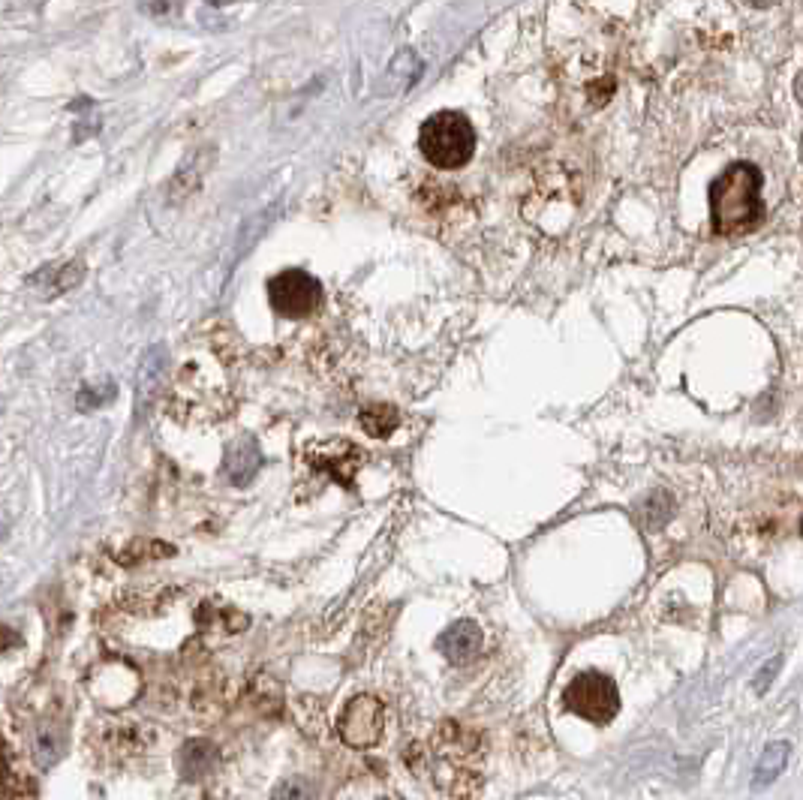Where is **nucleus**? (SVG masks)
Listing matches in <instances>:
<instances>
[{"label": "nucleus", "mask_w": 803, "mask_h": 800, "mask_svg": "<svg viewBox=\"0 0 803 800\" xmlns=\"http://www.w3.org/2000/svg\"><path fill=\"white\" fill-rule=\"evenodd\" d=\"M761 172L752 163L728 166L710 184V220L713 232L722 238H740L761 226L764 220V199H761Z\"/></svg>", "instance_id": "obj_1"}, {"label": "nucleus", "mask_w": 803, "mask_h": 800, "mask_svg": "<svg viewBox=\"0 0 803 800\" xmlns=\"http://www.w3.org/2000/svg\"><path fill=\"white\" fill-rule=\"evenodd\" d=\"M434 749L440 755L437 782L452 797H470L479 788V767L485 764L482 734L458 722H443L434 737Z\"/></svg>", "instance_id": "obj_2"}, {"label": "nucleus", "mask_w": 803, "mask_h": 800, "mask_svg": "<svg viewBox=\"0 0 803 800\" xmlns=\"http://www.w3.org/2000/svg\"><path fill=\"white\" fill-rule=\"evenodd\" d=\"M419 148L422 157L443 172H455L464 169L473 154H476V130L470 124V118H464L461 112H437L431 115L422 130H419Z\"/></svg>", "instance_id": "obj_3"}, {"label": "nucleus", "mask_w": 803, "mask_h": 800, "mask_svg": "<svg viewBox=\"0 0 803 800\" xmlns=\"http://www.w3.org/2000/svg\"><path fill=\"white\" fill-rule=\"evenodd\" d=\"M229 391L220 382L217 370L205 367V361H187L172 385V410L181 419H220L229 410Z\"/></svg>", "instance_id": "obj_4"}, {"label": "nucleus", "mask_w": 803, "mask_h": 800, "mask_svg": "<svg viewBox=\"0 0 803 800\" xmlns=\"http://www.w3.org/2000/svg\"><path fill=\"white\" fill-rule=\"evenodd\" d=\"M563 704L572 713H578L581 719L596 722V725H605L620 710V692H617V683L608 674H602V671H584V674H578L566 686Z\"/></svg>", "instance_id": "obj_5"}, {"label": "nucleus", "mask_w": 803, "mask_h": 800, "mask_svg": "<svg viewBox=\"0 0 803 800\" xmlns=\"http://www.w3.org/2000/svg\"><path fill=\"white\" fill-rule=\"evenodd\" d=\"M268 304L283 319H307L322 307V286L313 274L289 268L268 280Z\"/></svg>", "instance_id": "obj_6"}, {"label": "nucleus", "mask_w": 803, "mask_h": 800, "mask_svg": "<svg viewBox=\"0 0 803 800\" xmlns=\"http://www.w3.org/2000/svg\"><path fill=\"white\" fill-rule=\"evenodd\" d=\"M382 728H385V707L373 695H355L337 719V734L352 749L376 746L382 737Z\"/></svg>", "instance_id": "obj_7"}, {"label": "nucleus", "mask_w": 803, "mask_h": 800, "mask_svg": "<svg viewBox=\"0 0 803 800\" xmlns=\"http://www.w3.org/2000/svg\"><path fill=\"white\" fill-rule=\"evenodd\" d=\"M304 458L313 470L319 473H328L334 482L352 488L355 482V473L361 470L364 464V452L352 443V440H343V437H331V440H316L304 449Z\"/></svg>", "instance_id": "obj_8"}, {"label": "nucleus", "mask_w": 803, "mask_h": 800, "mask_svg": "<svg viewBox=\"0 0 803 800\" xmlns=\"http://www.w3.org/2000/svg\"><path fill=\"white\" fill-rule=\"evenodd\" d=\"M482 644H485V635L476 620H458L437 638V650L449 662H458V665L473 662L482 653Z\"/></svg>", "instance_id": "obj_9"}, {"label": "nucleus", "mask_w": 803, "mask_h": 800, "mask_svg": "<svg viewBox=\"0 0 803 800\" xmlns=\"http://www.w3.org/2000/svg\"><path fill=\"white\" fill-rule=\"evenodd\" d=\"M259 467H262V452H259L256 440L244 437V440H235L229 446V452H226V476H229L232 485H238V488L250 485L256 479Z\"/></svg>", "instance_id": "obj_10"}, {"label": "nucleus", "mask_w": 803, "mask_h": 800, "mask_svg": "<svg viewBox=\"0 0 803 800\" xmlns=\"http://www.w3.org/2000/svg\"><path fill=\"white\" fill-rule=\"evenodd\" d=\"M220 755H217V746L211 740H190L184 743L181 749V776L184 779H205L214 767H217Z\"/></svg>", "instance_id": "obj_11"}, {"label": "nucleus", "mask_w": 803, "mask_h": 800, "mask_svg": "<svg viewBox=\"0 0 803 800\" xmlns=\"http://www.w3.org/2000/svg\"><path fill=\"white\" fill-rule=\"evenodd\" d=\"M788 752H791V746L785 740H776V743H767L764 746V752H761V758L755 764V773H752V788L755 791L773 785L782 776V770L788 764Z\"/></svg>", "instance_id": "obj_12"}, {"label": "nucleus", "mask_w": 803, "mask_h": 800, "mask_svg": "<svg viewBox=\"0 0 803 800\" xmlns=\"http://www.w3.org/2000/svg\"><path fill=\"white\" fill-rule=\"evenodd\" d=\"M358 422L364 428L367 437L373 440H388L397 428H400V413L391 404H367L358 413Z\"/></svg>", "instance_id": "obj_13"}, {"label": "nucleus", "mask_w": 803, "mask_h": 800, "mask_svg": "<svg viewBox=\"0 0 803 800\" xmlns=\"http://www.w3.org/2000/svg\"><path fill=\"white\" fill-rule=\"evenodd\" d=\"M419 73H422V61L416 58V52L404 49V52L394 58V64L388 67L385 85H388V91L400 94V91H407L419 79Z\"/></svg>", "instance_id": "obj_14"}, {"label": "nucleus", "mask_w": 803, "mask_h": 800, "mask_svg": "<svg viewBox=\"0 0 803 800\" xmlns=\"http://www.w3.org/2000/svg\"><path fill=\"white\" fill-rule=\"evenodd\" d=\"M163 373H166V349L163 346H154L145 355L142 373H139V400H142V404H148V400L154 397V391L163 382Z\"/></svg>", "instance_id": "obj_15"}, {"label": "nucleus", "mask_w": 803, "mask_h": 800, "mask_svg": "<svg viewBox=\"0 0 803 800\" xmlns=\"http://www.w3.org/2000/svg\"><path fill=\"white\" fill-rule=\"evenodd\" d=\"M250 701H253L262 713L277 716L280 707H283V692H280V686H277L274 677H268V674H256V677L250 680Z\"/></svg>", "instance_id": "obj_16"}, {"label": "nucleus", "mask_w": 803, "mask_h": 800, "mask_svg": "<svg viewBox=\"0 0 803 800\" xmlns=\"http://www.w3.org/2000/svg\"><path fill=\"white\" fill-rule=\"evenodd\" d=\"M274 800H316V788L304 776H289L274 788Z\"/></svg>", "instance_id": "obj_17"}, {"label": "nucleus", "mask_w": 803, "mask_h": 800, "mask_svg": "<svg viewBox=\"0 0 803 800\" xmlns=\"http://www.w3.org/2000/svg\"><path fill=\"white\" fill-rule=\"evenodd\" d=\"M7 800H34V785H31V779H28V776H19L16 767H10Z\"/></svg>", "instance_id": "obj_18"}, {"label": "nucleus", "mask_w": 803, "mask_h": 800, "mask_svg": "<svg viewBox=\"0 0 803 800\" xmlns=\"http://www.w3.org/2000/svg\"><path fill=\"white\" fill-rule=\"evenodd\" d=\"M779 668H782V656H773V659H767V662L761 665V671L755 674V692H767V689H770V683H773V677L779 674Z\"/></svg>", "instance_id": "obj_19"}, {"label": "nucleus", "mask_w": 803, "mask_h": 800, "mask_svg": "<svg viewBox=\"0 0 803 800\" xmlns=\"http://www.w3.org/2000/svg\"><path fill=\"white\" fill-rule=\"evenodd\" d=\"M55 755H58V746H55L52 734H49V731H40V743H37V758H40V764L49 767V764L55 761Z\"/></svg>", "instance_id": "obj_20"}, {"label": "nucleus", "mask_w": 803, "mask_h": 800, "mask_svg": "<svg viewBox=\"0 0 803 800\" xmlns=\"http://www.w3.org/2000/svg\"><path fill=\"white\" fill-rule=\"evenodd\" d=\"M794 97H797V103L803 106V73L794 79Z\"/></svg>", "instance_id": "obj_21"}, {"label": "nucleus", "mask_w": 803, "mask_h": 800, "mask_svg": "<svg viewBox=\"0 0 803 800\" xmlns=\"http://www.w3.org/2000/svg\"><path fill=\"white\" fill-rule=\"evenodd\" d=\"M746 4H752V7H758V10H767V7L779 4V0H746Z\"/></svg>", "instance_id": "obj_22"}, {"label": "nucleus", "mask_w": 803, "mask_h": 800, "mask_svg": "<svg viewBox=\"0 0 803 800\" xmlns=\"http://www.w3.org/2000/svg\"><path fill=\"white\" fill-rule=\"evenodd\" d=\"M211 4H226V0H211Z\"/></svg>", "instance_id": "obj_23"}, {"label": "nucleus", "mask_w": 803, "mask_h": 800, "mask_svg": "<svg viewBox=\"0 0 803 800\" xmlns=\"http://www.w3.org/2000/svg\"><path fill=\"white\" fill-rule=\"evenodd\" d=\"M800 157H803V139H800Z\"/></svg>", "instance_id": "obj_24"}, {"label": "nucleus", "mask_w": 803, "mask_h": 800, "mask_svg": "<svg viewBox=\"0 0 803 800\" xmlns=\"http://www.w3.org/2000/svg\"><path fill=\"white\" fill-rule=\"evenodd\" d=\"M800 530H803V524H800Z\"/></svg>", "instance_id": "obj_25"}]
</instances>
